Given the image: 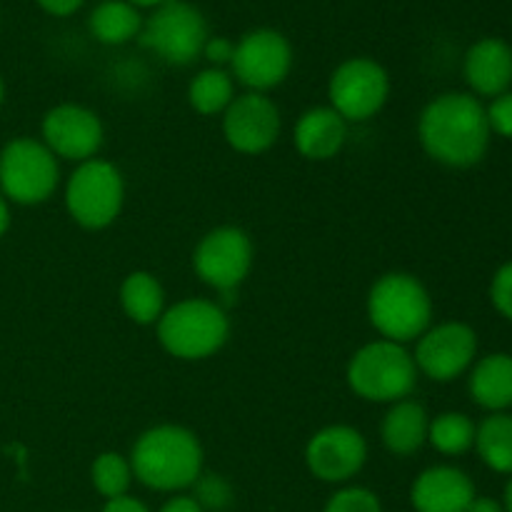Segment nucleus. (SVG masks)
Segmentation results:
<instances>
[{
	"mask_svg": "<svg viewBox=\"0 0 512 512\" xmlns=\"http://www.w3.org/2000/svg\"><path fill=\"white\" fill-rule=\"evenodd\" d=\"M120 308L135 325H155L165 313V288L148 270H133L123 278L118 290Z\"/></svg>",
	"mask_w": 512,
	"mask_h": 512,
	"instance_id": "412c9836",
	"label": "nucleus"
},
{
	"mask_svg": "<svg viewBox=\"0 0 512 512\" xmlns=\"http://www.w3.org/2000/svg\"><path fill=\"white\" fill-rule=\"evenodd\" d=\"M473 498V480L455 465H430L410 485L415 512H468Z\"/></svg>",
	"mask_w": 512,
	"mask_h": 512,
	"instance_id": "dca6fc26",
	"label": "nucleus"
},
{
	"mask_svg": "<svg viewBox=\"0 0 512 512\" xmlns=\"http://www.w3.org/2000/svg\"><path fill=\"white\" fill-rule=\"evenodd\" d=\"M323 512H383V503L363 485H343L330 495Z\"/></svg>",
	"mask_w": 512,
	"mask_h": 512,
	"instance_id": "cd10ccee",
	"label": "nucleus"
},
{
	"mask_svg": "<svg viewBox=\"0 0 512 512\" xmlns=\"http://www.w3.org/2000/svg\"><path fill=\"white\" fill-rule=\"evenodd\" d=\"M8 228H10V205H8V200L0 195V238L8 233Z\"/></svg>",
	"mask_w": 512,
	"mask_h": 512,
	"instance_id": "c9c22d12",
	"label": "nucleus"
},
{
	"mask_svg": "<svg viewBox=\"0 0 512 512\" xmlns=\"http://www.w3.org/2000/svg\"><path fill=\"white\" fill-rule=\"evenodd\" d=\"M468 512H505V508H503V503H500V500L480 498V495H475Z\"/></svg>",
	"mask_w": 512,
	"mask_h": 512,
	"instance_id": "f704fd0d",
	"label": "nucleus"
},
{
	"mask_svg": "<svg viewBox=\"0 0 512 512\" xmlns=\"http://www.w3.org/2000/svg\"><path fill=\"white\" fill-rule=\"evenodd\" d=\"M490 300H493L495 310L512 323V263H505L503 268L495 270L493 280H490Z\"/></svg>",
	"mask_w": 512,
	"mask_h": 512,
	"instance_id": "c85d7f7f",
	"label": "nucleus"
},
{
	"mask_svg": "<svg viewBox=\"0 0 512 512\" xmlns=\"http://www.w3.org/2000/svg\"><path fill=\"white\" fill-rule=\"evenodd\" d=\"M430 415L425 405L418 400H398L388 405V413L383 415L380 423V443L390 455L408 458L415 455L425 443H428Z\"/></svg>",
	"mask_w": 512,
	"mask_h": 512,
	"instance_id": "6ab92c4d",
	"label": "nucleus"
},
{
	"mask_svg": "<svg viewBox=\"0 0 512 512\" xmlns=\"http://www.w3.org/2000/svg\"><path fill=\"white\" fill-rule=\"evenodd\" d=\"M208 38L205 15L185 0H165L153 8V15L143 20L138 35L140 45L153 50L168 65L195 63L203 55Z\"/></svg>",
	"mask_w": 512,
	"mask_h": 512,
	"instance_id": "6e6552de",
	"label": "nucleus"
},
{
	"mask_svg": "<svg viewBox=\"0 0 512 512\" xmlns=\"http://www.w3.org/2000/svg\"><path fill=\"white\" fill-rule=\"evenodd\" d=\"M475 358H478V333L460 320L430 325L415 340V368L433 383H453L473 368Z\"/></svg>",
	"mask_w": 512,
	"mask_h": 512,
	"instance_id": "f8f14e48",
	"label": "nucleus"
},
{
	"mask_svg": "<svg viewBox=\"0 0 512 512\" xmlns=\"http://www.w3.org/2000/svg\"><path fill=\"white\" fill-rule=\"evenodd\" d=\"M158 343L170 358L198 363L218 355L230 338L228 310L218 300L185 298L165 308L155 323Z\"/></svg>",
	"mask_w": 512,
	"mask_h": 512,
	"instance_id": "20e7f679",
	"label": "nucleus"
},
{
	"mask_svg": "<svg viewBox=\"0 0 512 512\" xmlns=\"http://www.w3.org/2000/svg\"><path fill=\"white\" fill-rule=\"evenodd\" d=\"M3 98H5V85L3 80H0V105H3Z\"/></svg>",
	"mask_w": 512,
	"mask_h": 512,
	"instance_id": "58836bf2",
	"label": "nucleus"
},
{
	"mask_svg": "<svg viewBox=\"0 0 512 512\" xmlns=\"http://www.w3.org/2000/svg\"><path fill=\"white\" fill-rule=\"evenodd\" d=\"M348 120L330 105H315L298 118L293 130V145L305 160L325 163L333 160L348 143Z\"/></svg>",
	"mask_w": 512,
	"mask_h": 512,
	"instance_id": "f3484780",
	"label": "nucleus"
},
{
	"mask_svg": "<svg viewBox=\"0 0 512 512\" xmlns=\"http://www.w3.org/2000/svg\"><path fill=\"white\" fill-rule=\"evenodd\" d=\"M490 123L473 93L435 95L418 118V140L428 158L445 168H473L488 155Z\"/></svg>",
	"mask_w": 512,
	"mask_h": 512,
	"instance_id": "f257e3e1",
	"label": "nucleus"
},
{
	"mask_svg": "<svg viewBox=\"0 0 512 512\" xmlns=\"http://www.w3.org/2000/svg\"><path fill=\"white\" fill-rule=\"evenodd\" d=\"M468 390L473 403L488 413H508L512 408V355L490 353L475 360Z\"/></svg>",
	"mask_w": 512,
	"mask_h": 512,
	"instance_id": "aec40b11",
	"label": "nucleus"
},
{
	"mask_svg": "<svg viewBox=\"0 0 512 512\" xmlns=\"http://www.w3.org/2000/svg\"><path fill=\"white\" fill-rule=\"evenodd\" d=\"M40 135L55 158L78 165L98 158L105 143V125L88 105L60 103L43 115Z\"/></svg>",
	"mask_w": 512,
	"mask_h": 512,
	"instance_id": "ddd939ff",
	"label": "nucleus"
},
{
	"mask_svg": "<svg viewBox=\"0 0 512 512\" xmlns=\"http://www.w3.org/2000/svg\"><path fill=\"white\" fill-rule=\"evenodd\" d=\"M490 123V133H498L503 138H512V90L493 98V103L485 108Z\"/></svg>",
	"mask_w": 512,
	"mask_h": 512,
	"instance_id": "c756f323",
	"label": "nucleus"
},
{
	"mask_svg": "<svg viewBox=\"0 0 512 512\" xmlns=\"http://www.w3.org/2000/svg\"><path fill=\"white\" fill-rule=\"evenodd\" d=\"M475 428L478 425L458 410H448L435 418H430L428 443L438 450L440 455H465L475 445Z\"/></svg>",
	"mask_w": 512,
	"mask_h": 512,
	"instance_id": "393cba45",
	"label": "nucleus"
},
{
	"mask_svg": "<svg viewBox=\"0 0 512 512\" xmlns=\"http://www.w3.org/2000/svg\"><path fill=\"white\" fill-rule=\"evenodd\" d=\"M235 98V78L225 68H205L190 80L188 103L195 113L223 115Z\"/></svg>",
	"mask_w": 512,
	"mask_h": 512,
	"instance_id": "b1692460",
	"label": "nucleus"
},
{
	"mask_svg": "<svg viewBox=\"0 0 512 512\" xmlns=\"http://www.w3.org/2000/svg\"><path fill=\"white\" fill-rule=\"evenodd\" d=\"M135 480L155 493H183L205 470V450L185 425L160 423L143 430L128 455Z\"/></svg>",
	"mask_w": 512,
	"mask_h": 512,
	"instance_id": "f03ea898",
	"label": "nucleus"
},
{
	"mask_svg": "<svg viewBox=\"0 0 512 512\" xmlns=\"http://www.w3.org/2000/svg\"><path fill=\"white\" fill-rule=\"evenodd\" d=\"M135 475L130 468V460L125 455L115 453V450H105L90 465V483L93 488L103 495L105 500H115L128 495L130 485H133Z\"/></svg>",
	"mask_w": 512,
	"mask_h": 512,
	"instance_id": "a878e982",
	"label": "nucleus"
},
{
	"mask_svg": "<svg viewBox=\"0 0 512 512\" xmlns=\"http://www.w3.org/2000/svg\"><path fill=\"white\" fill-rule=\"evenodd\" d=\"M90 35L103 45H125L143 30V15L128 0H103L88 18Z\"/></svg>",
	"mask_w": 512,
	"mask_h": 512,
	"instance_id": "4be33fe9",
	"label": "nucleus"
},
{
	"mask_svg": "<svg viewBox=\"0 0 512 512\" xmlns=\"http://www.w3.org/2000/svg\"><path fill=\"white\" fill-rule=\"evenodd\" d=\"M390 98V75L378 60L348 58L330 73L328 100L348 123H365L385 108Z\"/></svg>",
	"mask_w": 512,
	"mask_h": 512,
	"instance_id": "9d476101",
	"label": "nucleus"
},
{
	"mask_svg": "<svg viewBox=\"0 0 512 512\" xmlns=\"http://www.w3.org/2000/svg\"><path fill=\"white\" fill-rule=\"evenodd\" d=\"M40 8L48 15H55V18H68V15L78 13L83 8L85 0H35Z\"/></svg>",
	"mask_w": 512,
	"mask_h": 512,
	"instance_id": "2f4dec72",
	"label": "nucleus"
},
{
	"mask_svg": "<svg viewBox=\"0 0 512 512\" xmlns=\"http://www.w3.org/2000/svg\"><path fill=\"white\" fill-rule=\"evenodd\" d=\"M283 115L265 93L235 95L223 113V138L235 153L263 155L278 143Z\"/></svg>",
	"mask_w": 512,
	"mask_h": 512,
	"instance_id": "2eb2a0df",
	"label": "nucleus"
},
{
	"mask_svg": "<svg viewBox=\"0 0 512 512\" xmlns=\"http://www.w3.org/2000/svg\"><path fill=\"white\" fill-rule=\"evenodd\" d=\"M253 260V240L238 225H218L208 230L193 250L195 275L220 295L238 293L253 270Z\"/></svg>",
	"mask_w": 512,
	"mask_h": 512,
	"instance_id": "1a4fd4ad",
	"label": "nucleus"
},
{
	"mask_svg": "<svg viewBox=\"0 0 512 512\" xmlns=\"http://www.w3.org/2000/svg\"><path fill=\"white\" fill-rule=\"evenodd\" d=\"M375 333L390 343H415L433 325V298L423 280L413 273L393 270L370 285L365 300Z\"/></svg>",
	"mask_w": 512,
	"mask_h": 512,
	"instance_id": "7ed1b4c3",
	"label": "nucleus"
},
{
	"mask_svg": "<svg viewBox=\"0 0 512 512\" xmlns=\"http://www.w3.org/2000/svg\"><path fill=\"white\" fill-rule=\"evenodd\" d=\"M473 448L493 473L512 475V415L490 413L475 428Z\"/></svg>",
	"mask_w": 512,
	"mask_h": 512,
	"instance_id": "5701e85b",
	"label": "nucleus"
},
{
	"mask_svg": "<svg viewBox=\"0 0 512 512\" xmlns=\"http://www.w3.org/2000/svg\"><path fill=\"white\" fill-rule=\"evenodd\" d=\"M60 185V160L43 140L15 138L0 150V195L18 205H40Z\"/></svg>",
	"mask_w": 512,
	"mask_h": 512,
	"instance_id": "0eeeda50",
	"label": "nucleus"
},
{
	"mask_svg": "<svg viewBox=\"0 0 512 512\" xmlns=\"http://www.w3.org/2000/svg\"><path fill=\"white\" fill-rule=\"evenodd\" d=\"M128 3L135 5V8H158L165 0H128Z\"/></svg>",
	"mask_w": 512,
	"mask_h": 512,
	"instance_id": "e433bc0d",
	"label": "nucleus"
},
{
	"mask_svg": "<svg viewBox=\"0 0 512 512\" xmlns=\"http://www.w3.org/2000/svg\"><path fill=\"white\" fill-rule=\"evenodd\" d=\"M125 178L110 160L93 158L75 165L65 180V210L83 230H105L120 218Z\"/></svg>",
	"mask_w": 512,
	"mask_h": 512,
	"instance_id": "423d86ee",
	"label": "nucleus"
},
{
	"mask_svg": "<svg viewBox=\"0 0 512 512\" xmlns=\"http://www.w3.org/2000/svg\"><path fill=\"white\" fill-rule=\"evenodd\" d=\"M465 80L475 98H498L512 85V48L500 38H483L465 53Z\"/></svg>",
	"mask_w": 512,
	"mask_h": 512,
	"instance_id": "a211bd4d",
	"label": "nucleus"
},
{
	"mask_svg": "<svg viewBox=\"0 0 512 512\" xmlns=\"http://www.w3.org/2000/svg\"><path fill=\"white\" fill-rule=\"evenodd\" d=\"M293 70V45L273 28H258L245 33L235 43L230 75L250 93H265L288 80Z\"/></svg>",
	"mask_w": 512,
	"mask_h": 512,
	"instance_id": "9b49d317",
	"label": "nucleus"
},
{
	"mask_svg": "<svg viewBox=\"0 0 512 512\" xmlns=\"http://www.w3.org/2000/svg\"><path fill=\"white\" fill-rule=\"evenodd\" d=\"M418 375L408 345L378 338L350 355L345 383L365 403L393 405L410 398L418 385Z\"/></svg>",
	"mask_w": 512,
	"mask_h": 512,
	"instance_id": "39448f33",
	"label": "nucleus"
},
{
	"mask_svg": "<svg viewBox=\"0 0 512 512\" xmlns=\"http://www.w3.org/2000/svg\"><path fill=\"white\" fill-rule=\"evenodd\" d=\"M235 53V43L225 35H210L208 43L203 48V58L208 60L210 68H230V60H233Z\"/></svg>",
	"mask_w": 512,
	"mask_h": 512,
	"instance_id": "7c9ffc66",
	"label": "nucleus"
},
{
	"mask_svg": "<svg viewBox=\"0 0 512 512\" xmlns=\"http://www.w3.org/2000/svg\"><path fill=\"white\" fill-rule=\"evenodd\" d=\"M158 512H205V510L195 503L193 495L178 493V495H173V498H170Z\"/></svg>",
	"mask_w": 512,
	"mask_h": 512,
	"instance_id": "72a5a7b5",
	"label": "nucleus"
},
{
	"mask_svg": "<svg viewBox=\"0 0 512 512\" xmlns=\"http://www.w3.org/2000/svg\"><path fill=\"white\" fill-rule=\"evenodd\" d=\"M193 500L205 512H225L235 503V490L223 475L205 473L193 483Z\"/></svg>",
	"mask_w": 512,
	"mask_h": 512,
	"instance_id": "bb28decb",
	"label": "nucleus"
},
{
	"mask_svg": "<svg viewBox=\"0 0 512 512\" xmlns=\"http://www.w3.org/2000/svg\"><path fill=\"white\" fill-rule=\"evenodd\" d=\"M100 512H150V508L133 495H123V498L105 500V508Z\"/></svg>",
	"mask_w": 512,
	"mask_h": 512,
	"instance_id": "473e14b6",
	"label": "nucleus"
},
{
	"mask_svg": "<svg viewBox=\"0 0 512 512\" xmlns=\"http://www.w3.org/2000/svg\"><path fill=\"white\" fill-rule=\"evenodd\" d=\"M368 463V440L353 425H325L305 445V465L320 483L348 485Z\"/></svg>",
	"mask_w": 512,
	"mask_h": 512,
	"instance_id": "4468645a",
	"label": "nucleus"
},
{
	"mask_svg": "<svg viewBox=\"0 0 512 512\" xmlns=\"http://www.w3.org/2000/svg\"><path fill=\"white\" fill-rule=\"evenodd\" d=\"M503 508L505 512H512V475H510V483L505 488V500H503Z\"/></svg>",
	"mask_w": 512,
	"mask_h": 512,
	"instance_id": "4c0bfd02",
	"label": "nucleus"
}]
</instances>
